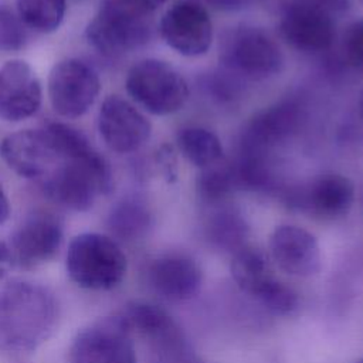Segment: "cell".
Masks as SVG:
<instances>
[{
	"label": "cell",
	"instance_id": "obj_1",
	"mask_svg": "<svg viewBox=\"0 0 363 363\" xmlns=\"http://www.w3.org/2000/svg\"><path fill=\"white\" fill-rule=\"evenodd\" d=\"M58 313V302L47 286L28 281L7 284L0 289V349H37L52 335Z\"/></svg>",
	"mask_w": 363,
	"mask_h": 363
},
{
	"label": "cell",
	"instance_id": "obj_2",
	"mask_svg": "<svg viewBox=\"0 0 363 363\" xmlns=\"http://www.w3.org/2000/svg\"><path fill=\"white\" fill-rule=\"evenodd\" d=\"M113 187L109 163L94 147L81 156L60 160L44 182L45 194L61 207L74 211L89 210L99 194Z\"/></svg>",
	"mask_w": 363,
	"mask_h": 363
},
{
	"label": "cell",
	"instance_id": "obj_3",
	"mask_svg": "<svg viewBox=\"0 0 363 363\" xmlns=\"http://www.w3.org/2000/svg\"><path fill=\"white\" fill-rule=\"evenodd\" d=\"M150 14L132 0H104L86 27V40L111 58L138 50L152 38Z\"/></svg>",
	"mask_w": 363,
	"mask_h": 363
},
{
	"label": "cell",
	"instance_id": "obj_4",
	"mask_svg": "<svg viewBox=\"0 0 363 363\" xmlns=\"http://www.w3.org/2000/svg\"><path fill=\"white\" fill-rule=\"evenodd\" d=\"M65 268L78 286L108 291L122 282L128 261L113 238L99 233H82L68 245Z\"/></svg>",
	"mask_w": 363,
	"mask_h": 363
},
{
	"label": "cell",
	"instance_id": "obj_5",
	"mask_svg": "<svg viewBox=\"0 0 363 363\" xmlns=\"http://www.w3.org/2000/svg\"><path fill=\"white\" fill-rule=\"evenodd\" d=\"M125 86L138 105L160 116L180 111L189 99V86L182 74L156 58L136 62L126 75Z\"/></svg>",
	"mask_w": 363,
	"mask_h": 363
},
{
	"label": "cell",
	"instance_id": "obj_6",
	"mask_svg": "<svg viewBox=\"0 0 363 363\" xmlns=\"http://www.w3.org/2000/svg\"><path fill=\"white\" fill-rule=\"evenodd\" d=\"M221 62L241 79L261 81L281 71L284 55L267 31L255 26H241L225 37Z\"/></svg>",
	"mask_w": 363,
	"mask_h": 363
},
{
	"label": "cell",
	"instance_id": "obj_7",
	"mask_svg": "<svg viewBox=\"0 0 363 363\" xmlns=\"http://www.w3.org/2000/svg\"><path fill=\"white\" fill-rule=\"evenodd\" d=\"M130 335L118 315L95 320L74 337L69 360L71 363H136Z\"/></svg>",
	"mask_w": 363,
	"mask_h": 363
},
{
	"label": "cell",
	"instance_id": "obj_8",
	"mask_svg": "<svg viewBox=\"0 0 363 363\" xmlns=\"http://www.w3.org/2000/svg\"><path fill=\"white\" fill-rule=\"evenodd\" d=\"M99 78L86 62L68 58L55 64L48 78V96L55 112L64 118L84 115L99 92Z\"/></svg>",
	"mask_w": 363,
	"mask_h": 363
},
{
	"label": "cell",
	"instance_id": "obj_9",
	"mask_svg": "<svg viewBox=\"0 0 363 363\" xmlns=\"http://www.w3.org/2000/svg\"><path fill=\"white\" fill-rule=\"evenodd\" d=\"M160 35L176 52L199 57L213 43V23L206 7L194 0H177L160 20Z\"/></svg>",
	"mask_w": 363,
	"mask_h": 363
},
{
	"label": "cell",
	"instance_id": "obj_10",
	"mask_svg": "<svg viewBox=\"0 0 363 363\" xmlns=\"http://www.w3.org/2000/svg\"><path fill=\"white\" fill-rule=\"evenodd\" d=\"M279 31L291 47L303 52L329 50L336 35L332 14L311 0H292L286 4Z\"/></svg>",
	"mask_w": 363,
	"mask_h": 363
},
{
	"label": "cell",
	"instance_id": "obj_11",
	"mask_svg": "<svg viewBox=\"0 0 363 363\" xmlns=\"http://www.w3.org/2000/svg\"><path fill=\"white\" fill-rule=\"evenodd\" d=\"M62 225L50 213L28 216L14 231L9 248L14 265L30 269L51 261L62 244Z\"/></svg>",
	"mask_w": 363,
	"mask_h": 363
},
{
	"label": "cell",
	"instance_id": "obj_12",
	"mask_svg": "<svg viewBox=\"0 0 363 363\" xmlns=\"http://www.w3.org/2000/svg\"><path fill=\"white\" fill-rule=\"evenodd\" d=\"M98 129L106 146L118 153L138 150L152 132L147 118L118 95H111L102 102Z\"/></svg>",
	"mask_w": 363,
	"mask_h": 363
},
{
	"label": "cell",
	"instance_id": "obj_13",
	"mask_svg": "<svg viewBox=\"0 0 363 363\" xmlns=\"http://www.w3.org/2000/svg\"><path fill=\"white\" fill-rule=\"evenodd\" d=\"M353 199L354 186L352 180L337 173L322 174L306 187L295 190L285 197L291 207L323 220L343 217L350 210Z\"/></svg>",
	"mask_w": 363,
	"mask_h": 363
},
{
	"label": "cell",
	"instance_id": "obj_14",
	"mask_svg": "<svg viewBox=\"0 0 363 363\" xmlns=\"http://www.w3.org/2000/svg\"><path fill=\"white\" fill-rule=\"evenodd\" d=\"M301 123V108L294 101H284L257 113L245 126L240 153L269 156L271 150L291 138Z\"/></svg>",
	"mask_w": 363,
	"mask_h": 363
},
{
	"label": "cell",
	"instance_id": "obj_15",
	"mask_svg": "<svg viewBox=\"0 0 363 363\" xmlns=\"http://www.w3.org/2000/svg\"><path fill=\"white\" fill-rule=\"evenodd\" d=\"M41 104V85L33 68L21 60L0 69V119L18 122L34 115Z\"/></svg>",
	"mask_w": 363,
	"mask_h": 363
},
{
	"label": "cell",
	"instance_id": "obj_16",
	"mask_svg": "<svg viewBox=\"0 0 363 363\" xmlns=\"http://www.w3.org/2000/svg\"><path fill=\"white\" fill-rule=\"evenodd\" d=\"M277 265L292 277H312L320 269V248L313 234L298 225H279L269 238Z\"/></svg>",
	"mask_w": 363,
	"mask_h": 363
},
{
	"label": "cell",
	"instance_id": "obj_17",
	"mask_svg": "<svg viewBox=\"0 0 363 363\" xmlns=\"http://www.w3.org/2000/svg\"><path fill=\"white\" fill-rule=\"evenodd\" d=\"M6 164L21 177L45 174L57 162V155L44 130H18L6 136L0 146Z\"/></svg>",
	"mask_w": 363,
	"mask_h": 363
},
{
	"label": "cell",
	"instance_id": "obj_18",
	"mask_svg": "<svg viewBox=\"0 0 363 363\" xmlns=\"http://www.w3.org/2000/svg\"><path fill=\"white\" fill-rule=\"evenodd\" d=\"M153 289L169 301H186L200 288L201 271L186 255H164L155 259L149 268Z\"/></svg>",
	"mask_w": 363,
	"mask_h": 363
},
{
	"label": "cell",
	"instance_id": "obj_19",
	"mask_svg": "<svg viewBox=\"0 0 363 363\" xmlns=\"http://www.w3.org/2000/svg\"><path fill=\"white\" fill-rule=\"evenodd\" d=\"M250 227L242 213L224 203L217 204V208L206 221V237L210 244L225 252H237L247 245Z\"/></svg>",
	"mask_w": 363,
	"mask_h": 363
},
{
	"label": "cell",
	"instance_id": "obj_20",
	"mask_svg": "<svg viewBox=\"0 0 363 363\" xmlns=\"http://www.w3.org/2000/svg\"><path fill=\"white\" fill-rule=\"evenodd\" d=\"M152 224V214L147 206L138 197H126L118 201L109 216L111 233L122 241H133L143 237Z\"/></svg>",
	"mask_w": 363,
	"mask_h": 363
},
{
	"label": "cell",
	"instance_id": "obj_21",
	"mask_svg": "<svg viewBox=\"0 0 363 363\" xmlns=\"http://www.w3.org/2000/svg\"><path fill=\"white\" fill-rule=\"evenodd\" d=\"M231 275L240 289L254 296L274 278L264 252L248 244L233 254Z\"/></svg>",
	"mask_w": 363,
	"mask_h": 363
},
{
	"label": "cell",
	"instance_id": "obj_22",
	"mask_svg": "<svg viewBox=\"0 0 363 363\" xmlns=\"http://www.w3.org/2000/svg\"><path fill=\"white\" fill-rule=\"evenodd\" d=\"M118 316L130 333L138 332L150 340H156L160 335L176 325L164 309L142 301L126 303Z\"/></svg>",
	"mask_w": 363,
	"mask_h": 363
},
{
	"label": "cell",
	"instance_id": "obj_23",
	"mask_svg": "<svg viewBox=\"0 0 363 363\" xmlns=\"http://www.w3.org/2000/svg\"><path fill=\"white\" fill-rule=\"evenodd\" d=\"M182 155L196 167L203 169L223 159V145L216 133L201 126H187L177 135Z\"/></svg>",
	"mask_w": 363,
	"mask_h": 363
},
{
	"label": "cell",
	"instance_id": "obj_24",
	"mask_svg": "<svg viewBox=\"0 0 363 363\" xmlns=\"http://www.w3.org/2000/svg\"><path fill=\"white\" fill-rule=\"evenodd\" d=\"M197 194L206 204L217 206L237 189L234 166L230 162L218 160L207 167L200 169L196 180Z\"/></svg>",
	"mask_w": 363,
	"mask_h": 363
},
{
	"label": "cell",
	"instance_id": "obj_25",
	"mask_svg": "<svg viewBox=\"0 0 363 363\" xmlns=\"http://www.w3.org/2000/svg\"><path fill=\"white\" fill-rule=\"evenodd\" d=\"M17 13L24 26L40 33H51L62 23L65 0H17Z\"/></svg>",
	"mask_w": 363,
	"mask_h": 363
},
{
	"label": "cell",
	"instance_id": "obj_26",
	"mask_svg": "<svg viewBox=\"0 0 363 363\" xmlns=\"http://www.w3.org/2000/svg\"><path fill=\"white\" fill-rule=\"evenodd\" d=\"M237 189L259 191L272 187V169L269 156L254 153H240L237 160L233 162Z\"/></svg>",
	"mask_w": 363,
	"mask_h": 363
},
{
	"label": "cell",
	"instance_id": "obj_27",
	"mask_svg": "<svg viewBox=\"0 0 363 363\" xmlns=\"http://www.w3.org/2000/svg\"><path fill=\"white\" fill-rule=\"evenodd\" d=\"M265 309L275 315H288L298 306L295 291L281 281L272 278L257 295Z\"/></svg>",
	"mask_w": 363,
	"mask_h": 363
},
{
	"label": "cell",
	"instance_id": "obj_28",
	"mask_svg": "<svg viewBox=\"0 0 363 363\" xmlns=\"http://www.w3.org/2000/svg\"><path fill=\"white\" fill-rule=\"evenodd\" d=\"M26 43L24 23L10 7L0 4V51H18Z\"/></svg>",
	"mask_w": 363,
	"mask_h": 363
},
{
	"label": "cell",
	"instance_id": "obj_29",
	"mask_svg": "<svg viewBox=\"0 0 363 363\" xmlns=\"http://www.w3.org/2000/svg\"><path fill=\"white\" fill-rule=\"evenodd\" d=\"M204 85L211 98L218 102H233L242 94V79L225 68L213 72Z\"/></svg>",
	"mask_w": 363,
	"mask_h": 363
},
{
	"label": "cell",
	"instance_id": "obj_30",
	"mask_svg": "<svg viewBox=\"0 0 363 363\" xmlns=\"http://www.w3.org/2000/svg\"><path fill=\"white\" fill-rule=\"evenodd\" d=\"M343 52L352 67L363 71V18L347 27L343 37Z\"/></svg>",
	"mask_w": 363,
	"mask_h": 363
},
{
	"label": "cell",
	"instance_id": "obj_31",
	"mask_svg": "<svg viewBox=\"0 0 363 363\" xmlns=\"http://www.w3.org/2000/svg\"><path fill=\"white\" fill-rule=\"evenodd\" d=\"M213 7L225 11H235L250 6L254 0H207Z\"/></svg>",
	"mask_w": 363,
	"mask_h": 363
},
{
	"label": "cell",
	"instance_id": "obj_32",
	"mask_svg": "<svg viewBox=\"0 0 363 363\" xmlns=\"http://www.w3.org/2000/svg\"><path fill=\"white\" fill-rule=\"evenodd\" d=\"M13 265H14V262H13V257H11L9 244L0 241V279L4 278L10 272Z\"/></svg>",
	"mask_w": 363,
	"mask_h": 363
},
{
	"label": "cell",
	"instance_id": "obj_33",
	"mask_svg": "<svg viewBox=\"0 0 363 363\" xmlns=\"http://www.w3.org/2000/svg\"><path fill=\"white\" fill-rule=\"evenodd\" d=\"M311 1L320 6L330 14L346 11L350 7V0H311Z\"/></svg>",
	"mask_w": 363,
	"mask_h": 363
},
{
	"label": "cell",
	"instance_id": "obj_34",
	"mask_svg": "<svg viewBox=\"0 0 363 363\" xmlns=\"http://www.w3.org/2000/svg\"><path fill=\"white\" fill-rule=\"evenodd\" d=\"M9 213H10V204H9L7 196L0 184V224H3L7 220Z\"/></svg>",
	"mask_w": 363,
	"mask_h": 363
},
{
	"label": "cell",
	"instance_id": "obj_35",
	"mask_svg": "<svg viewBox=\"0 0 363 363\" xmlns=\"http://www.w3.org/2000/svg\"><path fill=\"white\" fill-rule=\"evenodd\" d=\"M132 1H135L140 7L146 9L147 11H153V10L159 9L162 4H164L167 0H132Z\"/></svg>",
	"mask_w": 363,
	"mask_h": 363
},
{
	"label": "cell",
	"instance_id": "obj_36",
	"mask_svg": "<svg viewBox=\"0 0 363 363\" xmlns=\"http://www.w3.org/2000/svg\"><path fill=\"white\" fill-rule=\"evenodd\" d=\"M360 113H362V118H363V95H362V99H360Z\"/></svg>",
	"mask_w": 363,
	"mask_h": 363
},
{
	"label": "cell",
	"instance_id": "obj_37",
	"mask_svg": "<svg viewBox=\"0 0 363 363\" xmlns=\"http://www.w3.org/2000/svg\"><path fill=\"white\" fill-rule=\"evenodd\" d=\"M354 363H363V359H360V360H357V362H354Z\"/></svg>",
	"mask_w": 363,
	"mask_h": 363
}]
</instances>
